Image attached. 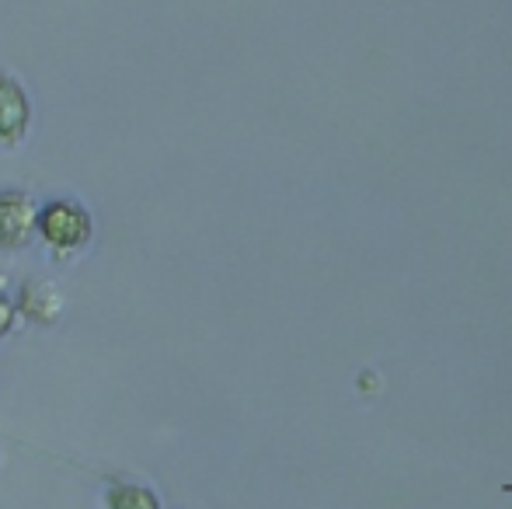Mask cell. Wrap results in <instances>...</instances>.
<instances>
[{"mask_svg": "<svg viewBox=\"0 0 512 509\" xmlns=\"http://www.w3.org/2000/svg\"><path fill=\"white\" fill-rule=\"evenodd\" d=\"M35 231V206L21 192L0 196V248H21Z\"/></svg>", "mask_w": 512, "mask_h": 509, "instance_id": "2", "label": "cell"}, {"mask_svg": "<svg viewBox=\"0 0 512 509\" xmlns=\"http://www.w3.org/2000/svg\"><path fill=\"white\" fill-rule=\"evenodd\" d=\"M42 231L53 245L63 248H77L84 238L91 234V220L81 206L74 203H53L46 213H42Z\"/></svg>", "mask_w": 512, "mask_h": 509, "instance_id": "1", "label": "cell"}, {"mask_svg": "<svg viewBox=\"0 0 512 509\" xmlns=\"http://www.w3.org/2000/svg\"><path fill=\"white\" fill-rule=\"evenodd\" d=\"M7 321H11V307H7L4 300H0V332L7 328Z\"/></svg>", "mask_w": 512, "mask_h": 509, "instance_id": "4", "label": "cell"}, {"mask_svg": "<svg viewBox=\"0 0 512 509\" xmlns=\"http://www.w3.org/2000/svg\"><path fill=\"white\" fill-rule=\"evenodd\" d=\"M25 123H28L25 91L4 77V81H0V136H7V140H18V136L25 133Z\"/></svg>", "mask_w": 512, "mask_h": 509, "instance_id": "3", "label": "cell"}]
</instances>
